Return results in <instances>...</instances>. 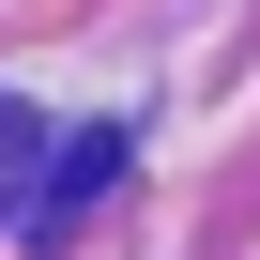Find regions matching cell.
Here are the masks:
<instances>
[{
  "mask_svg": "<svg viewBox=\"0 0 260 260\" xmlns=\"http://www.w3.org/2000/svg\"><path fill=\"white\" fill-rule=\"evenodd\" d=\"M31 169H46V122L0 92V214H31Z\"/></svg>",
  "mask_w": 260,
  "mask_h": 260,
  "instance_id": "1",
  "label": "cell"
}]
</instances>
